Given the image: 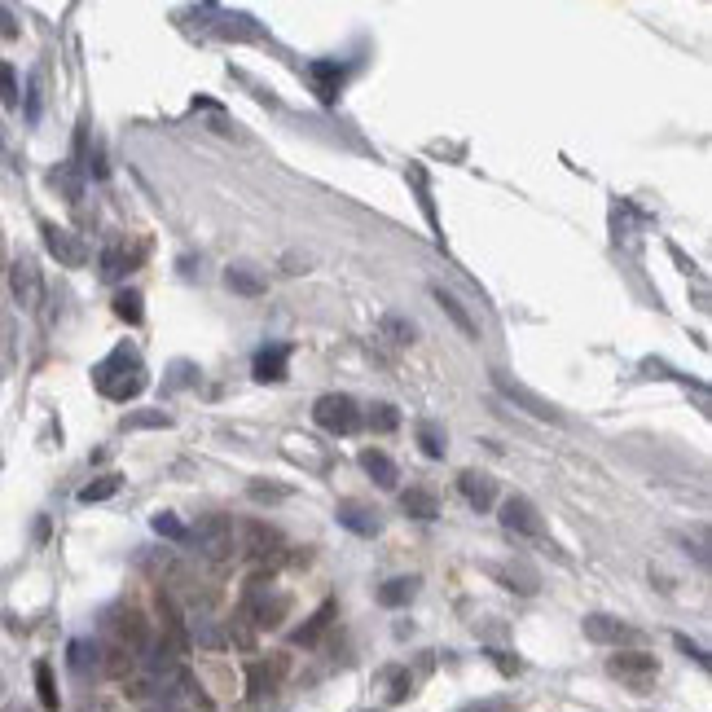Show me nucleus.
<instances>
[{"label": "nucleus", "mask_w": 712, "mask_h": 712, "mask_svg": "<svg viewBox=\"0 0 712 712\" xmlns=\"http://www.w3.org/2000/svg\"><path fill=\"white\" fill-rule=\"evenodd\" d=\"M418 444H422V453H427L431 462H440L444 458V449H449V444H444V427L440 422H418Z\"/></svg>", "instance_id": "b1692460"}, {"label": "nucleus", "mask_w": 712, "mask_h": 712, "mask_svg": "<svg viewBox=\"0 0 712 712\" xmlns=\"http://www.w3.org/2000/svg\"><path fill=\"white\" fill-rule=\"evenodd\" d=\"M330 620H335V603H321V607L313 611V616H308V625H304V629H295V642H299V647H313L321 633H326Z\"/></svg>", "instance_id": "5701e85b"}, {"label": "nucleus", "mask_w": 712, "mask_h": 712, "mask_svg": "<svg viewBox=\"0 0 712 712\" xmlns=\"http://www.w3.org/2000/svg\"><path fill=\"white\" fill-rule=\"evenodd\" d=\"M409 691H414V682H409L405 673H396V682H392V704H405Z\"/></svg>", "instance_id": "ea45409f"}, {"label": "nucleus", "mask_w": 712, "mask_h": 712, "mask_svg": "<svg viewBox=\"0 0 712 712\" xmlns=\"http://www.w3.org/2000/svg\"><path fill=\"white\" fill-rule=\"evenodd\" d=\"M40 233H44V247H49V255L62 264V269H84L88 247L80 242V233H71V229H62V225H53V220H44Z\"/></svg>", "instance_id": "0eeeda50"}, {"label": "nucleus", "mask_w": 712, "mask_h": 712, "mask_svg": "<svg viewBox=\"0 0 712 712\" xmlns=\"http://www.w3.org/2000/svg\"><path fill=\"white\" fill-rule=\"evenodd\" d=\"M146 712H181V708H176V704H150Z\"/></svg>", "instance_id": "37998d69"}, {"label": "nucleus", "mask_w": 712, "mask_h": 712, "mask_svg": "<svg viewBox=\"0 0 712 712\" xmlns=\"http://www.w3.org/2000/svg\"><path fill=\"white\" fill-rule=\"evenodd\" d=\"M335 519H339V528L356 532V537H378V532H383L378 510H370L365 502H356V497H343V502L335 506Z\"/></svg>", "instance_id": "9b49d317"}, {"label": "nucleus", "mask_w": 712, "mask_h": 712, "mask_svg": "<svg viewBox=\"0 0 712 712\" xmlns=\"http://www.w3.org/2000/svg\"><path fill=\"white\" fill-rule=\"evenodd\" d=\"M502 528L506 532H515V537H545V524H541V515H537V506L528 502V497H506L502 502Z\"/></svg>", "instance_id": "1a4fd4ad"}, {"label": "nucleus", "mask_w": 712, "mask_h": 712, "mask_svg": "<svg viewBox=\"0 0 712 712\" xmlns=\"http://www.w3.org/2000/svg\"><path fill=\"white\" fill-rule=\"evenodd\" d=\"M313 422L321 431H330V436H352V431L361 427V405L343 392H330L313 405Z\"/></svg>", "instance_id": "7ed1b4c3"}, {"label": "nucleus", "mask_w": 712, "mask_h": 712, "mask_svg": "<svg viewBox=\"0 0 712 712\" xmlns=\"http://www.w3.org/2000/svg\"><path fill=\"white\" fill-rule=\"evenodd\" d=\"M607 669L616 673V677L638 682V677H655V673H660V660L647 655V651H620V655H611V660H607Z\"/></svg>", "instance_id": "ddd939ff"}, {"label": "nucleus", "mask_w": 712, "mask_h": 712, "mask_svg": "<svg viewBox=\"0 0 712 712\" xmlns=\"http://www.w3.org/2000/svg\"><path fill=\"white\" fill-rule=\"evenodd\" d=\"M185 545H194L207 563H225L238 550V528L225 515H198V524L185 528Z\"/></svg>", "instance_id": "f03ea898"}, {"label": "nucleus", "mask_w": 712, "mask_h": 712, "mask_svg": "<svg viewBox=\"0 0 712 712\" xmlns=\"http://www.w3.org/2000/svg\"><path fill=\"white\" fill-rule=\"evenodd\" d=\"M40 110H44V102H40V75H31V80H27V119H31V124H40Z\"/></svg>", "instance_id": "f704fd0d"}, {"label": "nucleus", "mask_w": 712, "mask_h": 712, "mask_svg": "<svg viewBox=\"0 0 712 712\" xmlns=\"http://www.w3.org/2000/svg\"><path fill=\"white\" fill-rule=\"evenodd\" d=\"M115 493H119V475H102V480H93V484L80 488V502L93 506V502H106V497H115Z\"/></svg>", "instance_id": "c85d7f7f"}, {"label": "nucleus", "mask_w": 712, "mask_h": 712, "mask_svg": "<svg viewBox=\"0 0 712 712\" xmlns=\"http://www.w3.org/2000/svg\"><path fill=\"white\" fill-rule=\"evenodd\" d=\"M581 629H585V638L589 642H598V647H620V642H633L638 633H633L620 616H607V611H589V616L581 620Z\"/></svg>", "instance_id": "9d476101"}, {"label": "nucleus", "mask_w": 712, "mask_h": 712, "mask_svg": "<svg viewBox=\"0 0 712 712\" xmlns=\"http://www.w3.org/2000/svg\"><path fill=\"white\" fill-rule=\"evenodd\" d=\"M247 493H251V502H286V497H291V488H277V484H251Z\"/></svg>", "instance_id": "72a5a7b5"}, {"label": "nucleus", "mask_w": 712, "mask_h": 712, "mask_svg": "<svg viewBox=\"0 0 712 712\" xmlns=\"http://www.w3.org/2000/svg\"><path fill=\"white\" fill-rule=\"evenodd\" d=\"M493 387H497V392H502V396L510 400V405L528 409V414L537 418V422H554V427H559V422H563L559 405H550V400H545V396H537V392H532V387L515 383V378H510L506 370H493Z\"/></svg>", "instance_id": "423d86ee"}, {"label": "nucleus", "mask_w": 712, "mask_h": 712, "mask_svg": "<svg viewBox=\"0 0 712 712\" xmlns=\"http://www.w3.org/2000/svg\"><path fill=\"white\" fill-rule=\"evenodd\" d=\"M361 422H370V431H396L400 427V409L396 405H370V414Z\"/></svg>", "instance_id": "7c9ffc66"}, {"label": "nucleus", "mask_w": 712, "mask_h": 712, "mask_svg": "<svg viewBox=\"0 0 712 712\" xmlns=\"http://www.w3.org/2000/svg\"><path fill=\"white\" fill-rule=\"evenodd\" d=\"M0 102L5 106H18L22 97H18V75H14V66L9 62H0Z\"/></svg>", "instance_id": "473e14b6"}, {"label": "nucleus", "mask_w": 712, "mask_h": 712, "mask_svg": "<svg viewBox=\"0 0 712 712\" xmlns=\"http://www.w3.org/2000/svg\"><path fill=\"white\" fill-rule=\"evenodd\" d=\"M418 598V576H392L378 585V603L383 607H409Z\"/></svg>", "instance_id": "4be33fe9"}, {"label": "nucleus", "mask_w": 712, "mask_h": 712, "mask_svg": "<svg viewBox=\"0 0 712 712\" xmlns=\"http://www.w3.org/2000/svg\"><path fill=\"white\" fill-rule=\"evenodd\" d=\"M189 374H194V370H189L185 361H176V378H172V387H185V383H189Z\"/></svg>", "instance_id": "79ce46f5"}, {"label": "nucleus", "mask_w": 712, "mask_h": 712, "mask_svg": "<svg viewBox=\"0 0 712 712\" xmlns=\"http://www.w3.org/2000/svg\"><path fill=\"white\" fill-rule=\"evenodd\" d=\"M400 510H405L409 519H422V524L440 519V502H436V493H427V488H409V493H400Z\"/></svg>", "instance_id": "412c9836"}, {"label": "nucleus", "mask_w": 712, "mask_h": 712, "mask_svg": "<svg viewBox=\"0 0 712 712\" xmlns=\"http://www.w3.org/2000/svg\"><path fill=\"white\" fill-rule=\"evenodd\" d=\"M49 185L58 189L66 203H80V198H84V172H80V163H58V168L49 172Z\"/></svg>", "instance_id": "aec40b11"}, {"label": "nucleus", "mask_w": 712, "mask_h": 712, "mask_svg": "<svg viewBox=\"0 0 712 712\" xmlns=\"http://www.w3.org/2000/svg\"><path fill=\"white\" fill-rule=\"evenodd\" d=\"M66 664H71V673L75 677H93V673H102V647H97L93 638H75L71 647H66Z\"/></svg>", "instance_id": "4468645a"}, {"label": "nucleus", "mask_w": 712, "mask_h": 712, "mask_svg": "<svg viewBox=\"0 0 712 712\" xmlns=\"http://www.w3.org/2000/svg\"><path fill=\"white\" fill-rule=\"evenodd\" d=\"M225 286L233 295H247V299H260L269 291V282L260 277V269H251V264H229L225 269Z\"/></svg>", "instance_id": "dca6fc26"}, {"label": "nucleus", "mask_w": 712, "mask_h": 712, "mask_svg": "<svg viewBox=\"0 0 712 712\" xmlns=\"http://www.w3.org/2000/svg\"><path fill=\"white\" fill-rule=\"evenodd\" d=\"M242 607H247V616H251L260 629H277V625H282V616L291 611V598H286V594H273L269 581H251L247 594H242Z\"/></svg>", "instance_id": "39448f33"}, {"label": "nucleus", "mask_w": 712, "mask_h": 712, "mask_svg": "<svg viewBox=\"0 0 712 712\" xmlns=\"http://www.w3.org/2000/svg\"><path fill=\"white\" fill-rule=\"evenodd\" d=\"M378 335H383V339H392V343H414L418 326H414L409 317H400V313H387L383 321H378Z\"/></svg>", "instance_id": "393cba45"}, {"label": "nucleus", "mask_w": 712, "mask_h": 712, "mask_svg": "<svg viewBox=\"0 0 712 712\" xmlns=\"http://www.w3.org/2000/svg\"><path fill=\"white\" fill-rule=\"evenodd\" d=\"M93 378H97V392L110 396V400H132V396L146 392V383H150L146 365H141V356L132 352L128 343L110 352L106 361L93 370Z\"/></svg>", "instance_id": "f257e3e1"}, {"label": "nucleus", "mask_w": 712, "mask_h": 712, "mask_svg": "<svg viewBox=\"0 0 712 712\" xmlns=\"http://www.w3.org/2000/svg\"><path fill=\"white\" fill-rule=\"evenodd\" d=\"M150 528L159 532V537H168V541H176V545H185V524L176 515H168V510H159V515L150 519Z\"/></svg>", "instance_id": "2f4dec72"}, {"label": "nucleus", "mask_w": 712, "mask_h": 712, "mask_svg": "<svg viewBox=\"0 0 712 712\" xmlns=\"http://www.w3.org/2000/svg\"><path fill=\"white\" fill-rule=\"evenodd\" d=\"M488 655H493V664H497V669H502L506 677H510V673H519V669H524V664H519V660H515V655H506V651H488Z\"/></svg>", "instance_id": "58836bf2"}, {"label": "nucleus", "mask_w": 712, "mask_h": 712, "mask_svg": "<svg viewBox=\"0 0 712 712\" xmlns=\"http://www.w3.org/2000/svg\"><path fill=\"white\" fill-rule=\"evenodd\" d=\"M128 273V255L119 242H106V251H102V282H119V277Z\"/></svg>", "instance_id": "a878e982"}, {"label": "nucleus", "mask_w": 712, "mask_h": 712, "mask_svg": "<svg viewBox=\"0 0 712 712\" xmlns=\"http://www.w3.org/2000/svg\"><path fill=\"white\" fill-rule=\"evenodd\" d=\"M0 146H5V137H0Z\"/></svg>", "instance_id": "c03bdc74"}, {"label": "nucleus", "mask_w": 712, "mask_h": 712, "mask_svg": "<svg viewBox=\"0 0 712 712\" xmlns=\"http://www.w3.org/2000/svg\"><path fill=\"white\" fill-rule=\"evenodd\" d=\"M286 361H291V348H286V343H273V348H260L255 352V378H260V383H282L286 378Z\"/></svg>", "instance_id": "2eb2a0df"}, {"label": "nucleus", "mask_w": 712, "mask_h": 712, "mask_svg": "<svg viewBox=\"0 0 712 712\" xmlns=\"http://www.w3.org/2000/svg\"><path fill=\"white\" fill-rule=\"evenodd\" d=\"M247 673H251V695H255V699L273 691V677H269V669H264V664H251Z\"/></svg>", "instance_id": "c9c22d12"}, {"label": "nucleus", "mask_w": 712, "mask_h": 712, "mask_svg": "<svg viewBox=\"0 0 712 712\" xmlns=\"http://www.w3.org/2000/svg\"><path fill=\"white\" fill-rule=\"evenodd\" d=\"M462 712H510V704L497 699V704H471V708H462Z\"/></svg>", "instance_id": "a19ab883"}, {"label": "nucleus", "mask_w": 712, "mask_h": 712, "mask_svg": "<svg viewBox=\"0 0 712 712\" xmlns=\"http://www.w3.org/2000/svg\"><path fill=\"white\" fill-rule=\"evenodd\" d=\"M9 291H14L18 299V308H40V299H44V282H40V269H36V260L31 255H18L14 260V269H9Z\"/></svg>", "instance_id": "6e6552de"}, {"label": "nucleus", "mask_w": 712, "mask_h": 712, "mask_svg": "<svg viewBox=\"0 0 712 712\" xmlns=\"http://www.w3.org/2000/svg\"><path fill=\"white\" fill-rule=\"evenodd\" d=\"M0 40H18V18L5 5H0Z\"/></svg>", "instance_id": "4c0bfd02"}, {"label": "nucleus", "mask_w": 712, "mask_h": 712, "mask_svg": "<svg viewBox=\"0 0 712 712\" xmlns=\"http://www.w3.org/2000/svg\"><path fill=\"white\" fill-rule=\"evenodd\" d=\"M356 462H361V471L370 475V480H374L378 488H396L400 471H396V462L387 458L383 449H361V458H356Z\"/></svg>", "instance_id": "a211bd4d"}, {"label": "nucleus", "mask_w": 712, "mask_h": 712, "mask_svg": "<svg viewBox=\"0 0 712 712\" xmlns=\"http://www.w3.org/2000/svg\"><path fill=\"white\" fill-rule=\"evenodd\" d=\"M431 299H436V304L444 308V317H449V321L462 330L466 339H480V326H475V317L462 308V299H458V295H449L444 286H431Z\"/></svg>", "instance_id": "f3484780"}, {"label": "nucleus", "mask_w": 712, "mask_h": 712, "mask_svg": "<svg viewBox=\"0 0 712 712\" xmlns=\"http://www.w3.org/2000/svg\"><path fill=\"white\" fill-rule=\"evenodd\" d=\"M36 695H40L44 708H58L62 704V699H58V682H53V669L44 660L36 664Z\"/></svg>", "instance_id": "c756f323"}, {"label": "nucleus", "mask_w": 712, "mask_h": 712, "mask_svg": "<svg viewBox=\"0 0 712 712\" xmlns=\"http://www.w3.org/2000/svg\"><path fill=\"white\" fill-rule=\"evenodd\" d=\"M124 427L128 431H154V427L168 431L172 427V414H163V409H141V414H128L124 418Z\"/></svg>", "instance_id": "cd10ccee"}, {"label": "nucleus", "mask_w": 712, "mask_h": 712, "mask_svg": "<svg viewBox=\"0 0 712 712\" xmlns=\"http://www.w3.org/2000/svg\"><path fill=\"white\" fill-rule=\"evenodd\" d=\"M458 493L466 497V506L480 510V515L484 510H493V502H497V484L488 480L484 471H462L458 475Z\"/></svg>", "instance_id": "f8f14e48"}, {"label": "nucleus", "mask_w": 712, "mask_h": 712, "mask_svg": "<svg viewBox=\"0 0 712 712\" xmlns=\"http://www.w3.org/2000/svg\"><path fill=\"white\" fill-rule=\"evenodd\" d=\"M673 642H677V651H686V655H691V660L699 664V669H708V651H704V647H695V642H691V638H682V633H677Z\"/></svg>", "instance_id": "e433bc0d"}, {"label": "nucleus", "mask_w": 712, "mask_h": 712, "mask_svg": "<svg viewBox=\"0 0 712 712\" xmlns=\"http://www.w3.org/2000/svg\"><path fill=\"white\" fill-rule=\"evenodd\" d=\"M308 75H313V84H317V97L321 102H335L339 97V88H343V66L339 62H308Z\"/></svg>", "instance_id": "6ab92c4d"}, {"label": "nucleus", "mask_w": 712, "mask_h": 712, "mask_svg": "<svg viewBox=\"0 0 712 712\" xmlns=\"http://www.w3.org/2000/svg\"><path fill=\"white\" fill-rule=\"evenodd\" d=\"M146 299H141V291H119L115 295V313L128 321V326H141V317H146Z\"/></svg>", "instance_id": "bb28decb"}, {"label": "nucleus", "mask_w": 712, "mask_h": 712, "mask_svg": "<svg viewBox=\"0 0 712 712\" xmlns=\"http://www.w3.org/2000/svg\"><path fill=\"white\" fill-rule=\"evenodd\" d=\"M238 550L247 554V559H255V563H273V559H282L286 541H282V532H277L273 524H264V519H247V524H238Z\"/></svg>", "instance_id": "20e7f679"}]
</instances>
